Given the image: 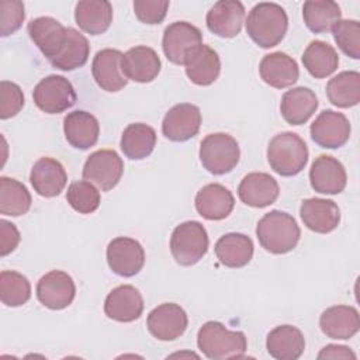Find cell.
<instances>
[{
  "label": "cell",
  "mask_w": 360,
  "mask_h": 360,
  "mask_svg": "<svg viewBox=\"0 0 360 360\" xmlns=\"http://www.w3.org/2000/svg\"><path fill=\"white\" fill-rule=\"evenodd\" d=\"M288 28L285 10L276 3H257L248 14L246 32L249 38L260 48H273L278 45Z\"/></svg>",
  "instance_id": "obj_1"
},
{
  "label": "cell",
  "mask_w": 360,
  "mask_h": 360,
  "mask_svg": "<svg viewBox=\"0 0 360 360\" xmlns=\"http://www.w3.org/2000/svg\"><path fill=\"white\" fill-rule=\"evenodd\" d=\"M256 236L264 250L273 255H284L297 246L301 229L292 215L273 210L259 219Z\"/></svg>",
  "instance_id": "obj_2"
},
{
  "label": "cell",
  "mask_w": 360,
  "mask_h": 360,
  "mask_svg": "<svg viewBox=\"0 0 360 360\" xmlns=\"http://www.w3.org/2000/svg\"><path fill=\"white\" fill-rule=\"evenodd\" d=\"M197 346L211 360L242 359L248 349V339L240 330H229L218 321H208L197 333Z\"/></svg>",
  "instance_id": "obj_3"
},
{
  "label": "cell",
  "mask_w": 360,
  "mask_h": 360,
  "mask_svg": "<svg viewBox=\"0 0 360 360\" xmlns=\"http://www.w3.org/2000/svg\"><path fill=\"white\" fill-rule=\"evenodd\" d=\"M267 162L277 174L283 177L295 176L307 166V143L295 132H280L269 142Z\"/></svg>",
  "instance_id": "obj_4"
},
{
  "label": "cell",
  "mask_w": 360,
  "mask_h": 360,
  "mask_svg": "<svg viewBox=\"0 0 360 360\" xmlns=\"http://www.w3.org/2000/svg\"><path fill=\"white\" fill-rule=\"evenodd\" d=\"M240 158L239 143L225 132L208 134L200 145V160L207 172L215 176L232 172Z\"/></svg>",
  "instance_id": "obj_5"
},
{
  "label": "cell",
  "mask_w": 360,
  "mask_h": 360,
  "mask_svg": "<svg viewBox=\"0 0 360 360\" xmlns=\"http://www.w3.org/2000/svg\"><path fill=\"white\" fill-rule=\"evenodd\" d=\"M208 250V235L198 221H186L177 225L170 236V252L180 266L198 263Z\"/></svg>",
  "instance_id": "obj_6"
},
{
  "label": "cell",
  "mask_w": 360,
  "mask_h": 360,
  "mask_svg": "<svg viewBox=\"0 0 360 360\" xmlns=\"http://www.w3.org/2000/svg\"><path fill=\"white\" fill-rule=\"evenodd\" d=\"M32 98L41 111L46 114H59L76 103V91L66 77L49 75L35 86Z\"/></svg>",
  "instance_id": "obj_7"
},
{
  "label": "cell",
  "mask_w": 360,
  "mask_h": 360,
  "mask_svg": "<svg viewBox=\"0 0 360 360\" xmlns=\"http://www.w3.org/2000/svg\"><path fill=\"white\" fill-rule=\"evenodd\" d=\"M124 173V162L112 149H100L93 152L84 166L83 179L96 184L101 191L114 188Z\"/></svg>",
  "instance_id": "obj_8"
},
{
  "label": "cell",
  "mask_w": 360,
  "mask_h": 360,
  "mask_svg": "<svg viewBox=\"0 0 360 360\" xmlns=\"http://www.w3.org/2000/svg\"><path fill=\"white\" fill-rule=\"evenodd\" d=\"M202 44L200 28L187 21H176L165 28L162 48L167 60L174 65H184L188 55Z\"/></svg>",
  "instance_id": "obj_9"
},
{
  "label": "cell",
  "mask_w": 360,
  "mask_h": 360,
  "mask_svg": "<svg viewBox=\"0 0 360 360\" xmlns=\"http://www.w3.org/2000/svg\"><path fill=\"white\" fill-rule=\"evenodd\" d=\"M188 325L186 311L174 302H165L153 308L148 318L146 326L149 333L158 340L169 342L180 338Z\"/></svg>",
  "instance_id": "obj_10"
},
{
  "label": "cell",
  "mask_w": 360,
  "mask_h": 360,
  "mask_svg": "<svg viewBox=\"0 0 360 360\" xmlns=\"http://www.w3.org/2000/svg\"><path fill=\"white\" fill-rule=\"evenodd\" d=\"M107 263L115 274L132 277L145 264V250L138 240L128 236H118L107 246Z\"/></svg>",
  "instance_id": "obj_11"
},
{
  "label": "cell",
  "mask_w": 360,
  "mask_h": 360,
  "mask_svg": "<svg viewBox=\"0 0 360 360\" xmlns=\"http://www.w3.org/2000/svg\"><path fill=\"white\" fill-rule=\"evenodd\" d=\"M350 122L342 112L323 110L309 127L312 141L321 148L338 149L350 138Z\"/></svg>",
  "instance_id": "obj_12"
},
{
  "label": "cell",
  "mask_w": 360,
  "mask_h": 360,
  "mask_svg": "<svg viewBox=\"0 0 360 360\" xmlns=\"http://www.w3.org/2000/svg\"><path fill=\"white\" fill-rule=\"evenodd\" d=\"M76 295L73 278L62 270H52L44 274L37 284L38 301L53 311L69 307Z\"/></svg>",
  "instance_id": "obj_13"
},
{
  "label": "cell",
  "mask_w": 360,
  "mask_h": 360,
  "mask_svg": "<svg viewBox=\"0 0 360 360\" xmlns=\"http://www.w3.org/2000/svg\"><path fill=\"white\" fill-rule=\"evenodd\" d=\"M201 127L200 108L191 103L173 105L162 122V134L173 142H186L194 138Z\"/></svg>",
  "instance_id": "obj_14"
},
{
  "label": "cell",
  "mask_w": 360,
  "mask_h": 360,
  "mask_svg": "<svg viewBox=\"0 0 360 360\" xmlns=\"http://www.w3.org/2000/svg\"><path fill=\"white\" fill-rule=\"evenodd\" d=\"M28 35L42 55L51 62L68 41V28L52 17H38L28 22Z\"/></svg>",
  "instance_id": "obj_15"
},
{
  "label": "cell",
  "mask_w": 360,
  "mask_h": 360,
  "mask_svg": "<svg viewBox=\"0 0 360 360\" xmlns=\"http://www.w3.org/2000/svg\"><path fill=\"white\" fill-rule=\"evenodd\" d=\"M312 188L321 194H340L347 183L345 166L333 156L319 155L309 169Z\"/></svg>",
  "instance_id": "obj_16"
},
{
  "label": "cell",
  "mask_w": 360,
  "mask_h": 360,
  "mask_svg": "<svg viewBox=\"0 0 360 360\" xmlns=\"http://www.w3.org/2000/svg\"><path fill=\"white\" fill-rule=\"evenodd\" d=\"M143 312V298L138 288L122 284L112 288L104 301V314L117 322H134Z\"/></svg>",
  "instance_id": "obj_17"
},
{
  "label": "cell",
  "mask_w": 360,
  "mask_h": 360,
  "mask_svg": "<svg viewBox=\"0 0 360 360\" xmlns=\"http://www.w3.org/2000/svg\"><path fill=\"white\" fill-rule=\"evenodd\" d=\"M122 52L112 48H105L98 51L91 63L93 79L101 90L108 93H115L124 89L128 83V79L122 73L121 59Z\"/></svg>",
  "instance_id": "obj_18"
},
{
  "label": "cell",
  "mask_w": 360,
  "mask_h": 360,
  "mask_svg": "<svg viewBox=\"0 0 360 360\" xmlns=\"http://www.w3.org/2000/svg\"><path fill=\"white\" fill-rule=\"evenodd\" d=\"M162 62L155 49L138 45L128 49L121 59L122 73L128 80L136 83H149L160 73Z\"/></svg>",
  "instance_id": "obj_19"
},
{
  "label": "cell",
  "mask_w": 360,
  "mask_h": 360,
  "mask_svg": "<svg viewBox=\"0 0 360 360\" xmlns=\"http://www.w3.org/2000/svg\"><path fill=\"white\" fill-rule=\"evenodd\" d=\"M280 194L278 183L269 173L253 172L246 174L238 187L240 201L249 207L264 208L271 205Z\"/></svg>",
  "instance_id": "obj_20"
},
{
  "label": "cell",
  "mask_w": 360,
  "mask_h": 360,
  "mask_svg": "<svg viewBox=\"0 0 360 360\" xmlns=\"http://www.w3.org/2000/svg\"><path fill=\"white\" fill-rule=\"evenodd\" d=\"M245 7L238 0L217 1L207 13L208 30L221 38L236 37L243 25Z\"/></svg>",
  "instance_id": "obj_21"
},
{
  "label": "cell",
  "mask_w": 360,
  "mask_h": 360,
  "mask_svg": "<svg viewBox=\"0 0 360 360\" xmlns=\"http://www.w3.org/2000/svg\"><path fill=\"white\" fill-rule=\"evenodd\" d=\"M30 181L37 194L52 198L63 191L68 183V174L59 160L45 156L34 163L30 173Z\"/></svg>",
  "instance_id": "obj_22"
},
{
  "label": "cell",
  "mask_w": 360,
  "mask_h": 360,
  "mask_svg": "<svg viewBox=\"0 0 360 360\" xmlns=\"http://www.w3.org/2000/svg\"><path fill=\"white\" fill-rule=\"evenodd\" d=\"M300 215L304 225L316 233H329L340 222V210L338 204L326 198H307L301 202Z\"/></svg>",
  "instance_id": "obj_23"
},
{
  "label": "cell",
  "mask_w": 360,
  "mask_h": 360,
  "mask_svg": "<svg viewBox=\"0 0 360 360\" xmlns=\"http://www.w3.org/2000/svg\"><path fill=\"white\" fill-rule=\"evenodd\" d=\"M235 205L232 193L219 183H210L200 188L195 195L197 212L208 221H221L226 218Z\"/></svg>",
  "instance_id": "obj_24"
},
{
  "label": "cell",
  "mask_w": 360,
  "mask_h": 360,
  "mask_svg": "<svg viewBox=\"0 0 360 360\" xmlns=\"http://www.w3.org/2000/svg\"><path fill=\"white\" fill-rule=\"evenodd\" d=\"M259 73L266 84L274 89H285L298 80L300 69L297 62L287 53L271 52L260 60Z\"/></svg>",
  "instance_id": "obj_25"
},
{
  "label": "cell",
  "mask_w": 360,
  "mask_h": 360,
  "mask_svg": "<svg viewBox=\"0 0 360 360\" xmlns=\"http://www.w3.org/2000/svg\"><path fill=\"white\" fill-rule=\"evenodd\" d=\"M321 330L330 339H350L360 329V315L354 307L335 305L319 316Z\"/></svg>",
  "instance_id": "obj_26"
},
{
  "label": "cell",
  "mask_w": 360,
  "mask_h": 360,
  "mask_svg": "<svg viewBox=\"0 0 360 360\" xmlns=\"http://www.w3.org/2000/svg\"><path fill=\"white\" fill-rule=\"evenodd\" d=\"M63 132L70 146L86 150L97 143L100 124L93 114L83 110H76L65 117Z\"/></svg>",
  "instance_id": "obj_27"
},
{
  "label": "cell",
  "mask_w": 360,
  "mask_h": 360,
  "mask_svg": "<svg viewBox=\"0 0 360 360\" xmlns=\"http://www.w3.org/2000/svg\"><path fill=\"white\" fill-rule=\"evenodd\" d=\"M266 349L276 360H297L305 350V338L297 326L280 325L269 332Z\"/></svg>",
  "instance_id": "obj_28"
},
{
  "label": "cell",
  "mask_w": 360,
  "mask_h": 360,
  "mask_svg": "<svg viewBox=\"0 0 360 360\" xmlns=\"http://www.w3.org/2000/svg\"><path fill=\"white\" fill-rule=\"evenodd\" d=\"M318 108L316 94L304 86L287 90L280 103V112L290 125L305 124Z\"/></svg>",
  "instance_id": "obj_29"
},
{
  "label": "cell",
  "mask_w": 360,
  "mask_h": 360,
  "mask_svg": "<svg viewBox=\"0 0 360 360\" xmlns=\"http://www.w3.org/2000/svg\"><path fill=\"white\" fill-rule=\"evenodd\" d=\"M186 75L197 86L212 84L221 72L218 53L208 45H198L186 59Z\"/></svg>",
  "instance_id": "obj_30"
},
{
  "label": "cell",
  "mask_w": 360,
  "mask_h": 360,
  "mask_svg": "<svg viewBox=\"0 0 360 360\" xmlns=\"http://www.w3.org/2000/svg\"><path fill=\"white\" fill-rule=\"evenodd\" d=\"M75 21L90 35L104 34L112 22V6L107 0H83L75 7Z\"/></svg>",
  "instance_id": "obj_31"
},
{
  "label": "cell",
  "mask_w": 360,
  "mask_h": 360,
  "mask_svg": "<svg viewBox=\"0 0 360 360\" xmlns=\"http://www.w3.org/2000/svg\"><path fill=\"white\" fill-rule=\"evenodd\" d=\"M214 250L221 264L229 269H240L253 257V242L248 235L231 232L217 240Z\"/></svg>",
  "instance_id": "obj_32"
},
{
  "label": "cell",
  "mask_w": 360,
  "mask_h": 360,
  "mask_svg": "<svg viewBox=\"0 0 360 360\" xmlns=\"http://www.w3.org/2000/svg\"><path fill=\"white\" fill-rule=\"evenodd\" d=\"M156 145L155 129L143 122L129 124L121 135L120 146L122 153L132 160H142L148 158Z\"/></svg>",
  "instance_id": "obj_33"
},
{
  "label": "cell",
  "mask_w": 360,
  "mask_h": 360,
  "mask_svg": "<svg viewBox=\"0 0 360 360\" xmlns=\"http://www.w3.org/2000/svg\"><path fill=\"white\" fill-rule=\"evenodd\" d=\"M302 63L312 77L323 79L338 69L339 56L332 45L325 41L315 39L309 42L304 51Z\"/></svg>",
  "instance_id": "obj_34"
},
{
  "label": "cell",
  "mask_w": 360,
  "mask_h": 360,
  "mask_svg": "<svg viewBox=\"0 0 360 360\" xmlns=\"http://www.w3.org/2000/svg\"><path fill=\"white\" fill-rule=\"evenodd\" d=\"M326 96L330 104L339 108H350L360 101V73L345 70L332 77L326 84Z\"/></svg>",
  "instance_id": "obj_35"
},
{
  "label": "cell",
  "mask_w": 360,
  "mask_h": 360,
  "mask_svg": "<svg viewBox=\"0 0 360 360\" xmlns=\"http://www.w3.org/2000/svg\"><path fill=\"white\" fill-rule=\"evenodd\" d=\"M302 18L308 30L322 34L332 31L333 25L342 20V11L332 0H309L302 6Z\"/></svg>",
  "instance_id": "obj_36"
},
{
  "label": "cell",
  "mask_w": 360,
  "mask_h": 360,
  "mask_svg": "<svg viewBox=\"0 0 360 360\" xmlns=\"http://www.w3.org/2000/svg\"><path fill=\"white\" fill-rule=\"evenodd\" d=\"M90 55L87 38L77 30L68 27V41L60 53L51 60V65L59 70L70 72L86 65Z\"/></svg>",
  "instance_id": "obj_37"
},
{
  "label": "cell",
  "mask_w": 360,
  "mask_h": 360,
  "mask_svg": "<svg viewBox=\"0 0 360 360\" xmlns=\"http://www.w3.org/2000/svg\"><path fill=\"white\" fill-rule=\"evenodd\" d=\"M31 194L27 187L15 179L0 177V214L20 217L31 208Z\"/></svg>",
  "instance_id": "obj_38"
},
{
  "label": "cell",
  "mask_w": 360,
  "mask_h": 360,
  "mask_svg": "<svg viewBox=\"0 0 360 360\" xmlns=\"http://www.w3.org/2000/svg\"><path fill=\"white\" fill-rule=\"evenodd\" d=\"M31 298V284L25 276L14 270L0 273V300L6 307H21Z\"/></svg>",
  "instance_id": "obj_39"
},
{
  "label": "cell",
  "mask_w": 360,
  "mask_h": 360,
  "mask_svg": "<svg viewBox=\"0 0 360 360\" xmlns=\"http://www.w3.org/2000/svg\"><path fill=\"white\" fill-rule=\"evenodd\" d=\"M69 205L79 214H91L100 207V191L87 180L70 183L66 191Z\"/></svg>",
  "instance_id": "obj_40"
},
{
  "label": "cell",
  "mask_w": 360,
  "mask_h": 360,
  "mask_svg": "<svg viewBox=\"0 0 360 360\" xmlns=\"http://www.w3.org/2000/svg\"><path fill=\"white\" fill-rule=\"evenodd\" d=\"M333 39L339 49L352 59H360V22L357 20H340L332 28Z\"/></svg>",
  "instance_id": "obj_41"
},
{
  "label": "cell",
  "mask_w": 360,
  "mask_h": 360,
  "mask_svg": "<svg viewBox=\"0 0 360 360\" xmlns=\"http://www.w3.org/2000/svg\"><path fill=\"white\" fill-rule=\"evenodd\" d=\"M24 3L20 0L0 1V35L8 37L18 31L24 22Z\"/></svg>",
  "instance_id": "obj_42"
},
{
  "label": "cell",
  "mask_w": 360,
  "mask_h": 360,
  "mask_svg": "<svg viewBox=\"0 0 360 360\" xmlns=\"http://www.w3.org/2000/svg\"><path fill=\"white\" fill-rule=\"evenodd\" d=\"M24 94L18 84L1 80L0 83V118L8 120L17 115L24 107Z\"/></svg>",
  "instance_id": "obj_43"
},
{
  "label": "cell",
  "mask_w": 360,
  "mask_h": 360,
  "mask_svg": "<svg viewBox=\"0 0 360 360\" xmlns=\"http://www.w3.org/2000/svg\"><path fill=\"white\" fill-rule=\"evenodd\" d=\"M134 13L136 18L149 25L160 24L169 8L167 0H135L134 1Z\"/></svg>",
  "instance_id": "obj_44"
},
{
  "label": "cell",
  "mask_w": 360,
  "mask_h": 360,
  "mask_svg": "<svg viewBox=\"0 0 360 360\" xmlns=\"http://www.w3.org/2000/svg\"><path fill=\"white\" fill-rule=\"evenodd\" d=\"M20 232L13 222L0 219V256L10 255L20 243Z\"/></svg>",
  "instance_id": "obj_45"
},
{
  "label": "cell",
  "mask_w": 360,
  "mask_h": 360,
  "mask_svg": "<svg viewBox=\"0 0 360 360\" xmlns=\"http://www.w3.org/2000/svg\"><path fill=\"white\" fill-rule=\"evenodd\" d=\"M318 359H356L350 347L343 345H326L318 354Z\"/></svg>",
  "instance_id": "obj_46"
}]
</instances>
